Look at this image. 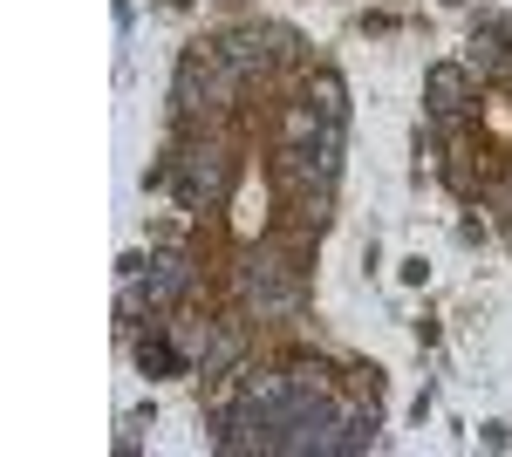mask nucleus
<instances>
[{"label":"nucleus","mask_w":512,"mask_h":457,"mask_svg":"<svg viewBox=\"0 0 512 457\" xmlns=\"http://www.w3.org/2000/svg\"><path fill=\"white\" fill-rule=\"evenodd\" d=\"M192 287H198V260L178 253V246H164V253H151V267H144V260L130 267L117 307L130 314V321H137V314H171V307H185Z\"/></svg>","instance_id":"1"},{"label":"nucleus","mask_w":512,"mask_h":457,"mask_svg":"<svg viewBox=\"0 0 512 457\" xmlns=\"http://www.w3.org/2000/svg\"><path fill=\"white\" fill-rule=\"evenodd\" d=\"M424 103H431V116H444V123H451V116H465L478 103L472 69H465V62H437L431 82H424Z\"/></svg>","instance_id":"2"}]
</instances>
